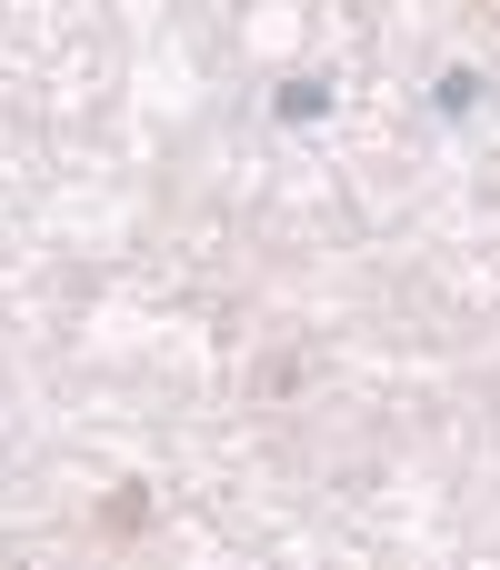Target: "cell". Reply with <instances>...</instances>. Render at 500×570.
<instances>
[{
	"instance_id": "cell-1",
	"label": "cell",
	"mask_w": 500,
	"mask_h": 570,
	"mask_svg": "<svg viewBox=\"0 0 500 570\" xmlns=\"http://www.w3.org/2000/svg\"><path fill=\"white\" fill-rule=\"evenodd\" d=\"M431 100H441L451 120H461V110H481V70H441V90H431Z\"/></svg>"
},
{
	"instance_id": "cell-2",
	"label": "cell",
	"mask_w": 500,
	"mask_h": 570,
	"mask_svg": "<svg viewBox=\"0 0 500 570\" xmlns=\"http://www.w3.org/2000/svg\"><path fill=\"white\" fill-rule=\"evenodd\" d=\"M321 110H331L321 80H291V90H281V120H321Z\"/></svg>"
}]
</instances>
